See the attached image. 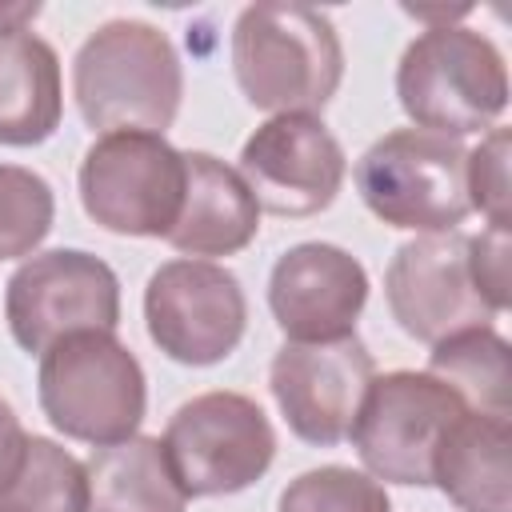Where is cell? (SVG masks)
<instances>
[{"label": "cell", "mask_w": 512, "mask_h": 512, "mask_svg": "<svg viewBox=\"0 0 512 512\" xmlns=\"http://www.w3.org/2000/svg\"><path fill=\"white\" fill-rule=\"evenodd\" d=\"M36 396L56 432L92 448L136 436L148 384L136 352L116 332H80L40 356Z\"/></svg>", "instance_id": "4"}, {"label": "cell", "mask_w": 512, "mask_h": 512, "mask_svg": "<svg viewBox=\"0 0 512 512\" xmlns=\"http://www.w3.org/2000/svg\"><path fill=\"white\" fill-rule=\"evenodd\" d=\"M508 148L512 136L508 128H488L484 140L468 152L464 160V184H468V204L488 220V228H508Z\"/></svg>", "instance_id": "23"}, {"label": "cell", "mask_w": 512, "mask_h": 512, "mask_svg": "<svg viewBox=\"0 0 512 512\" xmlns=\"http://www.w3.org/2000/svg\"><path fill=\"white\" fill-rule=\"evenodd\" d=\"M24 452H28V432H24L20 416L12 412V404L0 400V492L16 480V472L24 464Z\"/></svg>", "instance_id": "25"}, {"label": "cell", "mask_w": 512, "mask_h": 512, "mask_svg": "<svg viewBox=\"0 0 512 512\" xmlns=\"http://www.w3.org/2000/svg\"><path fill=\"white\" fill-rule=\"evenodd\" d=\"M160 444L188 500L244 492L272 468L276 456V432L264 408L252 396L224 388L184 400Z\"/></svg>", "instance_id": "6"}, {"label": "cell", "mask_w": 512, "mask_h": 512, "mask_svg": "<svg viewBox=\"0 0 512 512\" xmlns=\"http://www.w3.org/2000/svg\"><path fill=\"white\" fill-rule=\"evenodd\" d=\"M396 96L412 128L460 140L496 128L508 108V68L484 32L432 24L396 64Z\"/></svg>", "instance_id": "3"}, {"label": "cell", "mask_w": 512, "mask_h": 512, "mask_svg": "<svg viewBox=\"0 0 512 512\" xmlns=\"http://www.w3.org/2000/svg\"><path fill=\"white\" fill-rule=\"evenodd\" d=\"M4 320L12 340L36 356L80 332H116L120 280L84 248L36 252L8 276Z\"/></svg>", "instance_id": "9"}, {"label": "cell", "mask_w": 512, "mask_h": 512, "mask_svg": "<svg viewBox=\"0 0 512 512\" xmlns=\"http://www.w3.org/2000/svg\"><path fill=\"white\" fill-rule=\"evenodd\" d=\"M384 296L392 320L420 344H440L468 328H492L496 320L472 284L468 236L460 228L400 244L384 272Z\"/></svg>", "instance_id": "12"}, {"label": "cell", "mask_w": 512, "mask_h": 512, "mask_svg": "<svg viewBox=\"0 0 512 512\" xmlns=\"http://www.w3.org/2000/svg\"><path fill=\"white\" fill-rule=\"evenodd\" d=\"M428 372L440 376L472 412L512 416V368L508 340L492 328H468L432 344Z\"/></svg>", "instance_id": "19"}, {"label": "cell", "mask_w": 512, "mask_h": 512, "mask_svg": "<svg viewBox=\"0 0 512 512\" xmlns=\"http://www.w3.org/2000/svg\"><path fill=\"white\" fill-rule=\"evenodd\" d=\"M40 16V4H0V32L28 28Z\"/></svg>", "instance_id": "26"}, {"label": "cell", "mask_w": 512, "mask_h": 512, "mask_svg": "<svg viewBox=\"0 0 512 512\" xmlns=\"http://www.w3.org/2000/svg\"><path fill=\"white\" fill-rule=\"evenodd\" d=\"M232 72L252 108L316 116L344 80V48L316 8L248 4L232 24Z\"/></svg>", "instance_id": "2"}, {"label": "cell", "mask_w": 512, "mask_h": 512, "mask_svg": "<svg viewBox=\"0 0 512 512\" xmlns=\"http://www.w3.org/2000/svg\"><path fill=\"white\" fill-rule=\"evenodd\" d=\"M280 512H392V500L380 480L368 472L324 464L308 468L280 492Z\"/></svg>", "instance_id": "22"}, {"label": "cell", "mask_w": 512, "mask_h": 512, "mask_svg": "<svg viewBox=\"0 0 512 512\" xmlns=\"http://www.w3.org/2000/svg\"><path fill=\"white\" fill-rule=\"evenodd\" d=\"M260 232V204L244 176L212 152H184V200L164 236L188 260L236 256Z\"/></svg>", "instance_id": "15"}, {"label": "cell", "mask_w": 512, "mask_h": 512, "mask_svg": "<svg viewBox=\"0 0 512 512\" xmlns=\"http://www.w3.org/2000/svg\"><path fill=\"white\" fill-rule=\"evenodd\" d=\"M368 304V272L340 244L308 240L280 252L268 276V308L292 344L356 336Z\"/></svg>", "instance_id": "14"}, {"label": "cell", "mask_w": 512, "mask_h": 512, "mask_svg": "<svg viewBox=\"0 0 512 512\" xmlns=\"http://www.w3.org/2000/svg\"><path fill=\"white\" fill-rule=\"evenodd\" d=\"M64 116L56 48L32 28L0 32V144H44Z\"/></svg>", "instance_id": "17"}, {"label": "cell", "mask_w": 512, "mask_h": 512, "mask_svg": "<svg viewBox=\"0 0 512 512\" xmlns=\"http://www.w3.org/2000/svg\"><path fill=\"white\" fill-rule=\"evenodd\" d=\"M72 96L92 132L172 128L184 96V68L172 40L148 20H104L72 60Z\"/></svg>", "instance_id": "1"}, {"label": "cell", "mask_w": 512, "mask_h": 512, "mask_svg": "<svg viewBox=\"0 0 512 512\" xmlns=\"http://www.w3.org/2000/svg\"><path fill=\"white\" fill-rule=\"evenodd\" d=\"M56 220L52 184L20 164H0V260H28Z\"/></svg>", "instance_id": "21"}, {"label": "cell", "mask_w": 512, "mask_h": 512, "mask_svg": "<svg viewBox=\"0 0 512 512\" xmlns=\"http://www.w3.org/2000/svg\"><path fill=\"white\" fill-rule=\"evenodd\" d=\"M144 324L152 344L188 368L220 364L236 352L248 328L240 280L212 260H168L148 276Z\"/></svg>", "instance_id": "10"}, {"label": "cell", "mask_w": 512, "mask_h": 512, "mask_svg": "<svg viewBox=\"0 0 512 512\" xmlns=\"http://www.w3.org/2000/svg\"><path fill=\"white\" fill-rule=\"evenodd\" d=\"M236 172L252 188L260 212L316 216L336 200L348 156L320 116L284 112L244 140Z\"/></svg>", "instance_id": "11"}, {"label": "cell", "mask_w": 512, "mask_h": 512, "mask_svg": "<svg viewBox=\"0 0 512 512\" xmlns=\"http://www.w3.org/2000/svg\"><path fill=\"white\" fill-rule=\"evenodd\" d=\"M88 512H184L180 492L160 436H128L120 444L92 448L84 460Z\"/></svg>", "instance_id": "18"}, {"label": "cell", "mask_w": 512, "mask_h": 512, "mask_svg": "<svg viewBox=\"0 0 512 512\" xmlns=\"http://www.w3.org/2000/svg\"><path fill=\"white\" fill-rule=\"evenodd\" d=\"M80 204L116 236H168L184 200V152L156 132H104L80 160Z\"/></svg>", "instance_id": "8"}, {"label": "cell", "mask_w": 512, "mask_h": 512, "mask_svg": "<svg viewBox=\"0 0 512 512\" xmlns=\"http://www.w3.org/2000/svg\"><path fill=\"white\" fill-rule=\"evenodd\" d=\"M508 260H512V236L508 228H484L480 236H468V272L484 304L500 316L508 308Z\"/></svg>", "instance_id": "24"}, {"label": "cell", "mask_w": 512, "mask_h": 512, "mask_svg": "<svg viewBox=\"0 0 512 512\" xmlns=\"http://www.w3.org/2000/svg\"><path fill=\"white\" fill-rule=\"evenodd\" d=\"M0 512H88L84 464L48 436H28L16 480L0 492Z\"/></svg>", "instance_id": "20"}, {"label": "cell", "mask_w": 512, "mask_h": 512, "mask_svg": "<svg viewBox=\"0 0 512 512\" xmlns=\"http://www.w3.org/2000/svg\"><path fill=\"white\" fill-rule=\"evenodd\" d=\"M464 160L468 152L460 140L424 128H396L364 148L352 180L364 208L388 228H408L424 236L456 232L472 212Z\"/></svg>", "instance_id": "5"}, {"label": "cell", "mask_w": 512, "mask_h": 512, "mask_svg": "<svg viewBox=\"0 0 512 512\" xmlns=\"http://www.w3.org/2000/svg\"><path fill=\"white\" fill-rule=\"evenodd\" d=\"M512 420L464 412L440 440L432 484L460 512H512Z\"/></svg>", "instance_id": "16"}, {"label": "cell", "mask_w": 512, "mask_h": 512, "mask_svg": "<svg viewBox=\"0 0 512 512\" xmlns=\"http://www.w3.org/2000/svg\"><path fill=\"white\" fill-rule=\"evenodd\" d=\"M372 352L360 336L320 340V344H284L272 356L268 388L288 428L316 448L348 440L364 392L372 384Z\"/></svg>", "instance_id": "13"}, {"label": "cell", "mask_w": 512, "mask_h": 512, "mask_svg": "<svg viewBox=\"0 0 512 512\" xmlns=\"http://www.w3.org/2000/svg\"><path fill=\"white\" fill-rule=\"evenodd\" d=\"M464 412L468 404L440 376L400 368L372 376L348 440L372 480L428 488L436 448Z\"/></svg>", "instance_id": "7"}]
</instances>
